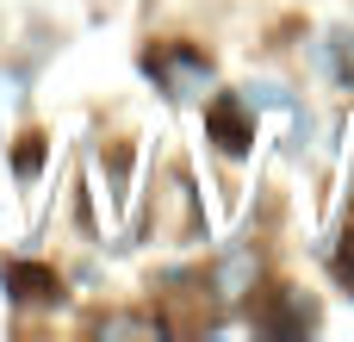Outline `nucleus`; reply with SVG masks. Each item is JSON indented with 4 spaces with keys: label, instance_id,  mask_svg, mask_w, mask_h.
I'll return each instance as SVG.
<instances>
[{
    "label": "nucleus",
    "instance_id": "nucleus-1",
    "mask_svg": "<svg viewBox=\"0 0 354 342\" xmlns=\"http://www.w3.org/2000/svg\"><path fill=\"white\" fill-rule=\"evenodd\" d=\"M149 69L162 75V87H168L174 100H199V93H212V62H205L199 50H162Z\"/></svg>",
    "mask_w": 354,
    "mask_h": 342
},
{
    "label": "nucleus",
    "instance_id": "nucleus-2",
    "mask_svg": "<svg viewBox=\"0 0 354 342\" xmlns=\"http://www.w3.org/2000/svg\"><path fill=\"white\" fill-rule=\"evenodd\" d=\"M205 131L218 137V150H224V156H243V150L255 143V125H249V100H243V93H218V100L205 106Z\"/></svg>",
    "mask_w": 354,
    "mask_h": 342
},
{
    "label": "nucleus",
    "instance_id": "nucleus-3",
    "mask_svg": "<svg viewBox=\"0 0 354 342\" xmlns=\"http://www.w3.org/2000/svg\"><path fill=\"white\" fill-rule=\"evenodd\" d=\"M6 293L12 299H56V274L50 268H31V262H12L6 268Z\"/></svg>",
    "mask_w": 354,
    "mask_h": 342
},
{
    "label": "nucleus",
    "instance_id": "nucleus-4",
    "mask_svg": "<svg viewBox=\"0 0 354 342\" xmlns=\"http://www.w3.org/2000/svg\"><path fill=\"white\" fill-rule=\"evenodd\" d=\"M249 274H255V255H230V262L218 268V293H224V299H236Z\"/></svg>",
    "mask_w": 354,
    "mask_h": 342
},
{
    "label": "nucleus",
    "instance_id": "nucleus-5",
    "mask_svg": "<svg viewBox=\"0 0 354 342\" xmlns=\"http://www.w3.org/2000/svg\"><path fill=\"white\" fill-rule=\"evenodd\" d=\"M100 336H162L156 318H100Z\"/></svg>",
    "mask_w": 354,
    "mask_h": 342
},
{
    "label": "nucleus",
    "instance_id": "nucleus-6",
    "mask_svg": "<svg viewBox=\"0 0 354 342\" xmlns=\"http://www.w3.org/2000/svg\"><path fill=\"white\" fill-rule=\"evenodd\" d=\"M243 100H261V106H292V93H286V87H274V81H261V87H249Z\"/></svg>",
    "mask_w": 354,
    "mask_h": 342
},
{
    "label": "nucleus",
    "instance_id": "nucleus-7",
    "mask_svg": "<svg viewBox=\"0 0 354 342\" xmlns=\"http://www.w3.org/2000/svg\"><path fill=\"white\" fill-rule=\"evenodd\" d=\"M342 44V81H354V37H336Z\"/></svg>",
    "mask_w": 354,
    "mask_h": 342
},
{
    "label": "nucleus",
    "instance_id": "nucleus-8",
    "mask_svg": "<svg viewBox=\"0 0 354 342\" xmlns=\"http://www.w3.org/2000/svg\"><path fill=\"white\" fill-rule=\"evenodd\" d=\"M336 268H342V280L354 287V231H348V249H342V262H336Z\"/></svg>",
    "mask_w": 354,
    "mask_h": 342
}]
</instances>
